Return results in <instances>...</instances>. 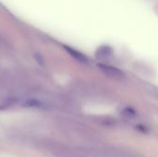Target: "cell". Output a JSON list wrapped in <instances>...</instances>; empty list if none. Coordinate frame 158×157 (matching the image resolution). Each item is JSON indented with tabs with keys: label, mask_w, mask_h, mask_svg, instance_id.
I'll return each mask as SVG.
<instances>
[{
	"label": "cell",
	"mask_w": 158,
	"mask_h": 157,
	"mask_svg": "<svg viewBox=\"0 0 158 157\" xmlns=\"http://www.w3.org/2000/svg\"><path fill=\"white\" fill-rule=\"evenodd\" d=\"M99 68H100V69L106 75H107L108 77H110L112 79H115V80H122L125 77L124 73L120 69H118V68H116V67H113V66H110V65H106V64H100L99 65Z\"/></svg>",
	"instance_id": "1"
},
{
	"label": "cell",
	"mask_w": 158,
	"mask_h": 157,
	"mask_svg": "<svg viewBox=\"0 0 158 157\" xmlns=\"http://www.w3.org/2000/svg\"><path fill=\"white\" fill-rule=\"evenodd\" d=\"M65 48H66V50L69 52V54L70 56H72L76 60H78V61H80V62H81V63H84V64H86V63L88 62L87 57H86L84 55H82L81 53H80L79 51H77V50H75V49H73V48H70V47H65Z\"/></svg>",
	"instance_id": "2"
},
{
	"label": "cell",
	"mask_w": 158,
	"mask_h": 157,
	"mask_svg": "<svg viewBox=\"0 0 158 157\" xmlns=\"http://www.w3.org/2000/svg\"><path fill=\"white\" fill-rule=\"evenodd\" d=\"M109 55H110V51H109V49L107 47H102V48H100L98 50L97 54H96L97 57L98 58H101V59L107 58L109 56Z\"/></svg>",
	"instance_id": "3"
}]
</instances>
